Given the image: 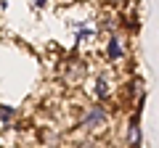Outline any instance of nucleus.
Segmentation results:
<instances>
[{"instance_id":"nucleus-1","label":"nucleus","mask_w":159,"mask_h":148,"mask_svg":"<svg viewBox=\"0 0 159 148\" xmlns=\"http://www.w3.org/2000/svg\"><path fill=\"white\" fill-rule=\"evenodd\" d=\"M106 119L109 114L103 106H90L82 116V130H101V127H106Z\"/></svg>"},{"instance_id":"nucleus-5","label":"nucleus","mask_w":159,"mask_h":148,"mask_svg":"<svg viewBox=\"0 0 159 148\" xmlns=\"http://www.w3.org/2000/svg\"><path fill=\"white\" fill-rule=\"evenodd\" d=\"M34 3H37V6H45V0H34Z\"/></svg>"},{"instance_id":"nucleus-3","label":"nucleus","mask_w":159,"mask_h":148,"mask_svg":"<svg viewBox=\"0 0 159 148\" xmlns=\"http://www.w3.org/2000/svg\"><path fill=\"white\" fill-rule=\"evenodd\" d=\"M122 56H125L122 42H119L117 37H109V42H106V58H109V61H119Z\"/></svg>"},{"instance_id":"nucleus-4","label":"nucleus","mask_w":159,"mask_h":148,"mask_svg":"<svg viewBox=\"0 0 159 148\" xmlns=\"http://www.w3.org/2000/svg\"><path fill=\"white\" fill-rule=\"evenodd\" d=\"M106 95H109V85H106V80H98V98L103 101Z\"/></svg>"},{"instance_id":"nucleus-2","label":"nucleus","mask_w":159,"mask_h":148,"mask_svg":"<svg viewBox=\"0 0 159 148\" xmlns=\"http://www.w3.org/2000/svg\"><path fill=\"white\" fill-rule=\"evenodd\" d=\"M127 146H130V148H138V146H141V127H138V108H135V114H133V119H130V127H127Z\"/></svg>"},{"instance_id":"nucleus-6","label":"nucleus","mask_w":159,"mask_h":148,"mask_svg":"<svg viewBox=\"0 0 159 148\" xmlns=\"http://www.w3.org/2000/svg\"><path fill=\"white\" fill-rule=\"evenodd\" d=\"M106 3H114V6H117V3H122V0H106Z\"/></svg>"}]
</instances>
